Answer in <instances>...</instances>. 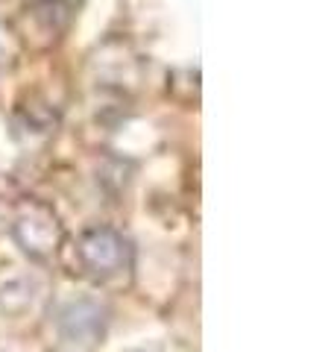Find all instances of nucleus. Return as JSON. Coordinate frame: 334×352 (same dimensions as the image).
I'll list each match as a JSON object with an SVG mask.
<instances>
[{"label": "nucleus", "instance_id": "f257e3e1", "mask_svg": "<svg viewBox=\"0 0 334 352\" xmlns=\"http://www.w3.org/2000/svg\"><path fill=\"white\" fill-rule=\"evenodd\" d=\"M82 256L94 270L109 273L124 261V241L115 232H109V229H100V232H91L82 241Z\"/></svg>", "mask_w": 334, "mask_h": 352}]
</instances>
